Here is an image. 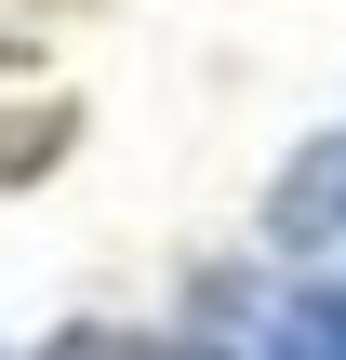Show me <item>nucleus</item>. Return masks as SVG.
<instances>
[{
	"mask_svg": "<svg viewBox=\"0 0 346 360\" xmlns=\"http://www.w3.org/2000/svg\"><path fill=\"white\" fill-rule=\"evenodd\" d=\"M40 360H213V347H173V334H120V321H80V334H53Z\"/></svg>",
	"mask_w": 346,
	"mask_h": 360,
	"instance_id": "1",
	"label": "nucleus"
},
{
	"mask_svg": "<svg viewBox=\"0 0 346 360\" xmlns=\"http://www.w3.org/2000/svg\"><path fill=\"white\" fill-rule=\"evenodd\" d=\"M280 360H346V294H293L280 307Z\"/></svg>",
	"mask_w": 346,
	"mask_h": 360,
	"instance_id": "2",
	"label": "nucleus"
}]
</instances>
